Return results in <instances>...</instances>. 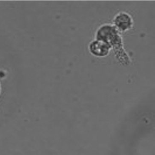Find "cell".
<instances>
[{"label": "cell", "mask_w": 155, "mask_h": 155, "mask_svg": "<svg viewBox=\"0 0 155 155\" xmlns=\"http://www.w3.org/2000/svg\"><path fill=\"white\" fill-rule=\"evenodd\" d=\"M114 25L120 32L129 30L133 25V21L131 16L126 12H120L113 20Z\"/></svg>", "instance_id": "7a4b0ae2"}, {"label": "cell", "mask_w": 155, "mask_h": 155, "mask_svg": "<svg viewBox=\"0 0 155 155\" xmlns=\"http://www.w3.org/2000/svg\"><path fill=\"white\" fill-rule=\"evenodd\" d=\"M112 47L109 45L101 40H95L89 45L90 52L96 57H103L109 54Z\"/></svg>", "instance_id": "3957f363"}, {"label": "cell", "mask_w": 155, "mask_h": 155, "mask_svg": "<svg viewBox=\"0 0 155 155\" xmlns=\"http://www.w3.org/2000/svg\"><path fill=\"white\" fill-rule=\"evenodd\" d=\"M120 32L114 25H104L101 26L96 33V40H101L109 45H114L121 44L122 38Z\"/></svg>", "instance_id": "6da1fadb"}]
</instances>
